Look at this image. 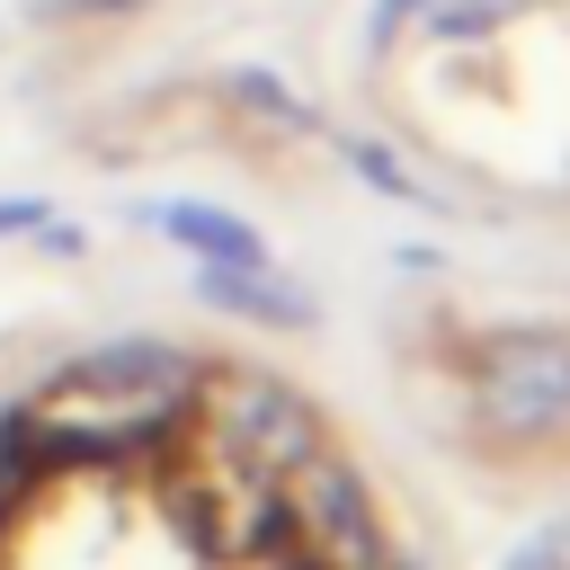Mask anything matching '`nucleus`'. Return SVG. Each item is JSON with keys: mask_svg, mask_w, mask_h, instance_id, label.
Returning <instances> with one entry per match:
<instances>
[{"mask_svg": "<svg viewBox=\"0 0 570 570\" xmlns=\"http://www.w3.org/2000/svg\"><path fill=\"white\" fill-rule=\"evenodd\" d=\"M196 294H205L214 312L258 321V330H312V294H303L294 276H276V258H249V267H205V276H196Z\"/></svg>", "mask_w": 570, "mask_h": 570, "instance_id": "f03ea898", "label": "nucleus"}, {"mask_svg": "<svg viewBox=\"0 0 570 570\" xmlns=\"http://www.w3.org/2000/svg\"><path fill=\"white\" fill-rule=\"evenodd\" d=\"M0 232H45V205L36 196H0Z\"/></svg>", "mask_w": 570, "mask_h": 570, "instance_id": "0eeeda50", "label": "nucleus"}, {"mask_svg": "<svg viewBox=\"0 0 570 570\" xmlns=\"http://www.w3.org/2000/svg\"><path fill=\"white\" fill-rule=\"evenodd\" d=\"M472 419L490 436H552L570 419V338H499L472 356Z\"/></svg>", "mask_w": 570, "mask_h": 570, "instance_id": "f257e3e1", "label": "nucleus"}, {"mask_svg": "<svg viewBox=\"0 0 570 570\" xmlns=\"http://www.w3.org/2000/svg\"><path fill=\"white\" fill-rule=\"evenodd\" d=\"M508 570H570V517H561V525H543V534H534Z\"/></svg>", "mask_w": 570, "mask_h": 570, "instance_id": "423d86ee", "label": "nucleus"}, {"mask_svg": "<svg viewBox=\"0 0 570 570\" xmlns=\"http://www.w3.org/2000/svg\"><path fill=\"white\" fill-rule=\"evenodd\" d=\"M178 249H196L205 267H249V258H267V240L240 223V214H223V205H160L151 214Z\"/></svg>", "mask_w": 570, "mask_h": 570, "instance_id": "7ed1b4c3", "label": "nucleus"}, {"mask_svg": "<svg viewBox=\"0 0 570 570\" xmlns=\"http://www.w3.org/2000/svg\"><path fill=\"white\" fill-rule=\"evenodd\" d=\"M223 89H232V107H240V116H258V125H276V134H312V125H321V116L276 80V71H232Z\"/></svg>", "mask_w": 570, "mask_h": 570, "instance_id": "20e7f679", "label": "nucleus"}, {"mask_svg": "<svg viewBox=\"0 0 570 570\" xmlns=\"http://www.w3.org/2000/svg\"><path fill=\"white\" fill-rule=\"evenodd\" d=\"M71 18H116V9H142V0H62Z\"/></svg>", "mask_w": 570, "mask_h": 570, "instance_id": "1a4fd4ad", "label": "nucleus"}, {"mask_svg": "<svg viewBox=\"0 0 570 570\" xmlns=\"http://www.w3.org/2000/svg\"><path fill=\"white\" fill-rule=\"evenodd\" d=\"M410 9H428V0H383V9H374V36H392V27L410 18Z\"/></svg>", "mask_w": 570, "mask_h": 570, "instance_id": "6e6552de", "label": "nucleus"}, {"mask_svg": "<svg viewBox=\"0 0 570 570\" xmlns=\"http://www.w3.org/2000/svg\"><path fill=\"white\" fill-rule=\"evenodd\" d=\"M338 151H347V169H356L365 187H383V196H401V205H428V187H419V178H410L383 142H338Z\"/></svg>", "mask_w": 570, "mask_h": 570, "instance_id": "39448f33", "label": "nucleus"}]
</instances>
